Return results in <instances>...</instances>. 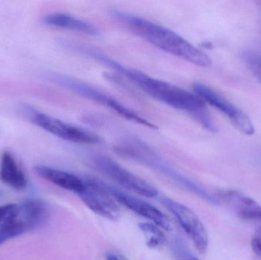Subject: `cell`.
I'll list each match as a JSON object with an SVG mask.
<instances>
[{
  "instance_id": "1",
  "label": "cell",
  "mask_w": 261,
  "mask_h": 260,
  "mask_svg": "<svg viewBox=\"0 0 261 260\" xmlns=\"http://www.w3.org/2000/svg\"><path fill=\"white\" fill-rule=\"evenodd\" d=\"M73 48L120 73L153 99L172 108L188 113L208 131L216 132L217 130L207 111L205 102L196 93H190L139 70L126 67L95 49L81 45L73 46Z\"/></svg>"
},
{
  "instance_id": "2",
  "label": "cell",
  "mask_w": 261,
  "mask_h": 260,
  "mask_svg": "<svg viewBox=\"0 0 261 260\" xmlns=\"http://www.w3.org/2000/svg\"><path fill=\"white\" fill-rule=\"evenodd\" d=\"M113 15L135 35L154 47L194 65L202 67L211 66V58L205 52L173 31L122 11L114 10Z\"/></svg>"
},
{
  "instance_id": "3",
  "label": "cell",
  "mask_w": 261,
  "mask_h": 260,
  "mask_svg": "<svg viewBox=\"0 0 261 260\" xmlns=\"http://www.w3.org/2000/svg\"><path fill=\"white\" fill-rule=\"evenodd\" d=\"M115 151L122 157L161 172L210 204L213 206L220 204L218 198L213 196L200 185L173 169L156 154L153 148L138 137H128L123 139L115 147Z\"/></svg>"
},
{
  "instance_id": "4",
  "label": "cell",
  "mask_w": 261,
  "mask_h": 260,
  "mask_svg": "<svg viewBox=\"0 0 261 260\" xmlns=\"http://www.w3.org/2000/svg\"><path fill=\"white\" fill-rule=\"evenodd\" d=\"M50 79L58 85H62L83 97L87 98L93 102H97V103L107 107L112 111H115L130 122H135V123L147 127L150 129H158L156 125L144 119L135 111H132L130 108L124 105L122 102L116 100L110 95L100 91L96 87L89 85L84 81L66 76V75L57 74V73L50 75Z\"/></svg>"
},
{
  "instance_id": "5",
  "label": "cell",
  "mask_w": 261,
  "mask_h": 260,
  "mask_svg": "<svg viewBox=\"0 0 261 260\" xmlns=\"http://www.w3.org/2000/svg\"><path fill=\"white\" fill-rule=\"evenodd\" d=\"M92 161L98 170L126 189L147 198H156L158 196V191L154 186L132 174L110 157L96 155Z\"/></svg>"
},
{
  "instance_id": "6",
  "label": "cell",
  "mask_w": 261,
  "mask_h": 260,
  "mask_svg": "<svg viewBox=\"0 0 261 260\" xmlns=\"http://www.w3.org/2000/svg\"><path fill=\"white\" fill-rule=\"evenodd\" d=\"M29 118L32 123L63 140L82 145H95L102 143L100 137L94 133L44 113L31 111Z\"/></svg>"
},
{
  "instance_id": "7",
  "label": "cell",
  "mask_w": 261,
  "mask_h": 260,
  "mask_svg": "<svg viewBox=\"0 0 261 260\" xmlns=\"http://www.w3.org/2000/svg\"><path fill=\"white\" fill-rule=\"evenodd\" d=\"M85 189L78 194L84 204L94 213L112 221L120 218V209L113 199L107 184L95 178H86Z\"/></svg>"
},
{
  "instance_id": "8",
  "label": "cell",
  "mask_w": 261,
  "mask_h": 260,
  "mask_svg": "<svg viewBox=\"0 0 261 260\" xmlns=\"http://www.w3.org/2000/svg\"><path fill=\"white\" fill-rule=\"evenodd\" d=\"M163 206L176 218L184 232L193 241L196 250L204 254L208 247V235L205 226L193 210L168 197H162Z\"/></svg>"
},
{
  "instance_id": "9",
  "label": "cell",
  "mask_w": 261,
  "mask_h": 260,
  "mask_svg": "<svg viewBox=\"0 0 261 260\" xmlns=\"http://www.w3.org/2000/svg\"><path fill=\"white\" fill-rule=\"evenodd\" d=\"M195 93L205 102H208L215 108L226 114L234 127L247 135H252L254 133V125L251 119L245 112L233 105L229 101L218 94L203 84L196 82L193 85Z\"/></svg>"
},
{
  "instance_id": "10",
  "label": "cell",
  "mask_w": 261,
  "mask_h": 260,
  "mask_svg": "<svg viewBox=\"0 0 261 260\" xmlns=\"http://www.w3.org/2000/svg\"><path fill=\"white\" fill-rule=\"evenodd\" d=\"M107 186L110 193L118 203H120L132 212H135L137 215L150 220L153 224H156L161 228L170 230V220L159 209L146 203L144 200L135 198L108 185Z\"/></svg>"
},
{
  "instance_id": "11",
  "label": "cell",
  "mask_w": 261,
  "mask_h": 260,
  "mask_svg": "<svg viewBox=\"0 0 261 260\" xmlns=\"http://www.w3.org/2000/svg\"><path fill=\"white\" fill-rule=\"evenodd\" d=\"M219 195V201L225 203L241 219L261 223V206L255 200L233 189L221 191Z\"/></svg>"
},
{
  "instance_id": "12",
  "label": "cell",
  "mask_w": 261,
  "mask_h": 260,
  "mask_svg": "<svg viewBox=\"0 0 261 260\" xmlns=\"http://www.w3.org/2000/svg\"><path fill=\"white\" fill-rule=\"evenodd\" d=\"M34 169L41 178L77 195L85 189V180L74 174L46 166H37Z\"/></svg>"
},
{
  "instance_id": "13",
  "label": "cell",
  "mask_w": 261,
  "mask_h": 260,
  "mask_svg": "<svg viewBox=\"0 0 261 260\" xmlns=\"http://www.w3.org/2000/svg\"><path fill=\"white\" fill-rule=\"evenodd\" d=\"M18 219L22 222L26 230H35L41 227L48 218V208L42 200L30 198L19 206Z\"/></svg>"
},
{
  "instance_id": "14",
  "label": "cell",
  "mask_w": 261,
  "mask_h": 260,
  "mask_svg": "<svg viewBox=\"0 0 261 260\" xmlns=\"http://www.w3.org/2000/svg\"><path fill=\"white\" fill-rule=\"evenodd\" d=\"M0 180L5 184L16 190H22L27 186V178L24 172L17 163L14 156L9 151H5L2 154L0 160Z\"/></svg>"
},
{
  "instance_id": "15",
  "label": "cell",
  "mask_w": 261,
  "mask_h": 260,
  "mask_svg": "<svg viewBox=\"0 0 261 260\" xmlns=\"http://www.w3.org/2000/svg\"><path fill=\"white\" fill-rule=\"evenodd\" d=\"M44 24L52 27L73 31L91 36H99L100 35L99 29L91 23L67 14H50L44 17Z\"/></svg>"
},
{
  "instance_id": "16",
  "label": "cell",
  "mask_w": 261,
  "mask_h": 260,
  "mask_svg": "<svg viewBox=\"0 0 261 260\" xmlns=\"http://www.w3.org/2000/svg\"><path fill=\"white\" fill-rule=\"evenodd\" d=\"M138 227L145 237L146 244L148 248L156 249L165 243V235L161 230V227L156 224L153 223H141Z\"/></svg>"
},
{
  "instance_id": "17",
  "label": "cell",
  "mask_w": 261,
  "mask_h": 260,
  "mask_svg": "<svg viewBox=\"0 0 261 260\" xmlns=\"http://www.w3.org/2000/svg\"><path fill=\"white\" fill-rule=\"evenodd\" d=\"M26 232L27 230L24 224L18 219V218H17L13 222L0 229V245L9 240L25 233Z\"/></svg>"
},
{
  "instance_id": "18",
  "label": "cell",
  "mask_w": 261,
  "mask_h": 260,
  "mask_svg": "<svg viewBox=\"0 0 261 260\" xmlns=\"http://www.w3.org/2000/svg\"><path fill=\"white\" fill-rule=\"evenodd\" d=\"M20 207L16 204L0 206V229L15 221L18 218Z\"/></svg>"
},
{
  "instance_id": "19",
  "label": "cell",
  "mask_w": 261,
  "mask_h": 260,
  "mask_svg": "<svg viewBox=\"0 0 261 260\" xmlns=\"http://www.w3.org/2000/svg\"><path fill=\"white\" fill-rule=\"evenodd\" d=\"M244 62L246 64L251 73L261 83V56L251 51L244 52Z\"/></svg>"
},
{
  "instance_id": "20",
  "label": "cell",
  "mask_w": 261,
  "mask_h": 260,
  "mask_svg": "<svg viewBox=\"0 0 261 260\" xmlns=\"http://www.w3.org/2000/svg\"><path fill=\"white\" fill-rule=\"evenodd\" d=\"M170 249L175 260H200L192 254L185 244L178 238L172 241Z\"/></svg>"
},
{
  "instance_id": "21",
  "label": "cell",
  "mask_w": 261,
  "mask_h": 260,
  "mask_svg": "<svg viewBox=\"0 0 261 260\" xmlns=\"http://www.w3.org/2000/svg\"><path fill=\"white\" fill-rule=\"evenodd\" d=\"M251 245L256 256L261 260V238L259 236L254 237L251 240Z\"/></svg>"
},
{
  "instance_id": "22",
  "label": "cell",
  "mask_w": 261,
  "mask_h": 260,
  "mask_svg": "<svg viewBox=\"0 0 261 260\" xmlns=\"http://www.w3.org/2000/svg\"><path fill=\"white\" fill-rule=\"evenodd\" d=\"M106 259L107 260H124L120 257V256L116 255V253H107L106 254Z\"/></svg>"
}]
</instances>
